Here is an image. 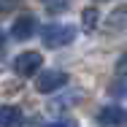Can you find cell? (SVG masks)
<instances>
[{
	"instance_id": "obj_9",
	"label": "cell",
	"mask_w": 127,
	"mask_h": 127,
	"mask_svg": "<svg viewBox=\"0 0 127 127\" xmlns=\"http://www.w3.org/2000/svg\"><path fill=\"white\" fill-rule=\"evenodd\" d=\"M119 70L127 73V54H122V60H119Z\"/></svg>"
},
{
	"instance_id": "obj_4",
	"label": "cell",
	"mask_w": 127,
	"mask_h": 127,
	"mask_svg": "<svg viewBox=\"0 0 127 127\" xmlns=\"http://www.w3.org/2000/svg\"><path fill=\"white\" fill-rule=\"evenodd\" d=\"M35 32V16H19V19H14V25H11V35L16 38V41H27L30 35Z\"/></svg>"
},
{
	"instance_id": "obj_7",
	"label": "cell",
	"mask_w": 127,
	"mask_h": 127,
	"mask_svg": "<svg viewBox=\"0 0 127 127\" xmlns=\"http://www.w3.org/2000/svg\"><path fill=\"white\" fill-rule=\"evenodd\" d=\"M84 30H95L97 27V8H84Z\"/></svg>"
},
{
	"instance_id": "obj_12",
	"label": "cell",
	"mask_w": 127,
	"mask_h": 127,
	"mask_svg": "<svg viewBox=\"0 0 127 127\" xmlns=\"http://www.w3.org/2000/svg\"><path fill=\"white\" fill-rule=\"evenodd\" d=\"M125 122H127V114H125Z\"/></svg>"
},
{
	"instance_id": "obj_2",
	"label": "cell",
	"mask_w": 127,
	"mask_h": 127,
	"mask_svg": "<svg viewBox=\"0 0 127 127\" xmlns=\"http://www.w3.org/2000/svg\"><path fill=\"white\" fill-rule=\"evenodd\" d=\"M41 65H43V57H41L38 51H22V54L14 60V70H16V76H22V78L35 76V73L41 70Z\"/></svg>"
},
{
	"instance_id": "obj_5",
	"label": "cell",
	"mask_w": 127,
	"mask_h": 127,
	"mask_svg": "<svg viewBox=\"0 0 127 127\" xmlns=\"http://www.w3.org/2000/svg\"><path fill=\"white\" fill-rule=\"evenodd\" d=\"M0 127H25V114L19 105H0Z\"/></svg>"
},
{
	"instance_id": "obj_11",
	"label": "cell",
	"mask_w": 127,
	"mask_h": 127,
	"mask_svg": "<svg viewBox=\"0 0 127 127\" xmlns=\"http://www.w3.org/2000/svg\"><path fill=\"white\" fill-rule=\"evenodd\" d=\"M43 3H51V0H43Z\"/></svg>"
},
{
	"instance_id": "obj_3",
	"label": "cell",
	"mask_w": 127,
	"mask_h": 127,
	"mask_svg": "<svg viewBox=\"0 0 127 127\" xmlns=\"http://www.w3.org/2000/svg\"><path fill=\"white\" fill-rule=\"evenodd\" d=\"M68 81H70V76H68L65 70H46V73H41V76L35 78V89L43 92V95H49V92L62 89Z\"/></svg>"
},
{
	"instance_id": "obj_1",
	"label": "cell",
	"mask_w": 127,
	"mask_h": 127,
	"mask_svg": "<svg viewBox=\"0 0 127 127\" xmlns=\"http://www.w3.org/2000/svg\"><path fill=\"white\" fill-rule=\"evenodd\" d=\"M41 38H43V46L60 49V46H68V43L76 38V30L70 25H49V27L41 30Z\"/></svg>"
},
{
	"instance_id": "obj_6",
	"label": "cell",
	"mask_w": 127,
	"mask_h": 127,
	"mask_svg": "<svg viewBox=\"0 0 127 127\" xmlns=\"http://www.w3.org/2000/svg\"><path fill=\"white\" fill-rule=\"evenodd\" d=\"M97 119H100V125H108V127H116L125 122V111L119 108V105H105L100 114H97Z\"/></svg>"
},
{
	"instance_id": "obj_10",
	"label": "cell",
	"mask_w": 127,
	"mask_h": 127,
	"mask_svg": "<svg viewBox=\"0 0 127 127\" xmlns=\"http://www.w3.org/2000/svg\"><path fill=\"white\" fill-rule=\"evenodd\" d=\"M0 46H3V32H0Z\"/></svg>"
},
{
	"instance_id": "obj_8",
	"label": "cell",
	"mask_w": 127,
	"mask_h": 127,
	"mask_svg": "<svg viewBox=\"0 0 127 127\" xmlns=\"http://www.w3.org/2000/svg\"><path fill=\"white\" fill-rule=\"evenodd\" d=\"M35 127H76V122L73 119H62V122H35Z\"/></svg>"
}]
</instances>
